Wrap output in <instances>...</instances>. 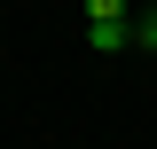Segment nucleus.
I'll list each match as a JSON object with an SVG mask.
<instances>
[{
	"instance_id": "obj_1",
	"label": "nucleus",
	"mask_w": 157,
	"mask_h": 149,
	"mask_svg": "<svg viewBox=\"0 0 157 149\" xmlns=\"http://www.w3.org/2000/svg\"><path fill=\"white\" fill-rule=\"evenodd\" d=\"M86 47L94 55H126L134 47V24H86Z\"/></svg>"
},
{
	"instance_id": "obj_2",
	"label": "nucleus",
	"mask_w": 157,
	"mask_h": 149,
	"mask_svg": "<svg viewBox=\"0 0 157 149\" xmlns=\"http://www.w3.org/2000/svg\"><path fill=\"white\" fill-rule=\"evenodd\" d=\"M86 24H126V0H86Z\"/></svg>"
},
{
	"instance_id": "obj_3",
	"label": "nucleus",
	"mask_w": 157,
	"mask_h": 149,
	"mask_svg": "<svg viewBox=\"0 0 157 149\" xmlns=\"http://www.w3.org/2000/svg\"><path fill=\"white\" fill-rule=\"evenodd\" d=\"M134 39H141V47H157V0H149V16L134 24Z\"/></svg>"
}]
</instances>
